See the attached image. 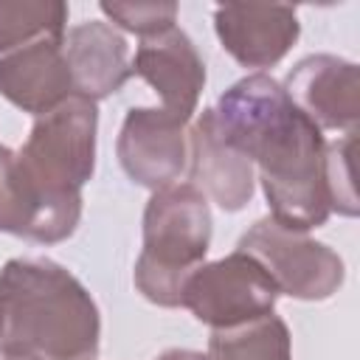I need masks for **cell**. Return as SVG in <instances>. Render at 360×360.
I'll return each mask as SVG.
<instances>
[{
	"mask_svg": "<svg viewBox=\"0 0 360 360\" xmlns=\"http://www.w3.org/2000/svg\"><path fill=\"white\" fill-rule=\"evenodd\" d=\"M239 250L250 253L276 281L278 292L298 301H326L343 284V259L323 242L301 231L278 225L273 217L253 222L239 239Z\"/></svg>",
	"mask_w": 360,
	"mask_h": 360,
	"instance_id": "obj_6",
	"label": "cell"
},
{
	"mask_svg": "<svg viewBox=\"0 0 360 360\" xmlns=\"http://www.w3.org/2000/svg\"><path fill=\"white\" fill-rule=\"evenodd\" d=\"M68 6L59 0H0V53H11L37 39H62Z\"/></svg>",
	"mask_w": 360,
	"mask_h": 360,
	"instance_id": "obj_16",
	"label": "cell"
},
{
	"mask_svg": "<svg viewBox=\"0 0 360 360\" xmlns=\"http://www.w3.org/2000/svg\"><path fill=\"white\" fill-rule=\"evenodd\" d=\"M129 73L155 87L163 112L186 124L191 121L205 87V65L186 31L172 25L163 34L141 39Z\"/></svg>",
	"mask_w": 360,
	"mask_h": 360,
	"instance_id": "obj_10",
	"label": "cell"
},
{
	"mask_svg": "<svg viewBox=\"0 0 360 360\" xmlns=\"http://www.w3.org/2000/svg\"><path fill=\"white\" fill-rule=\"evenodd\" d=\"M98 8L110 17V25L138 34L141 39L169 31L177 20V3H101Z\"/></svg>",
	"mask_w": 360,
	"mask_h": 360,
	"instance_id": "obj_17",
	"label": "cell"
},
{
	"mask_svg": "<svg viewBox=\"0 0 360 360\" xmlns=\"http://www.w3.org/2000/svg\"><path fill=\"white\" fill-rule=\"evenodd\" d=\"M214 31L239 65L262 70L287 56L301 34V25L292 6L225 3L214 8Z\"/></svg>",
	"mask_w": 360,
	"mask_h": 360,
	"instance_id": "obj_11",
	"label": "cell"
},
{
	"mask_svg": "<svg viewBox=\"0 0 360 360\" xmlns=\"http://www.w3.org/2000/svg\"><path fill=\"white\" fill-rule=\"evenodd\" d=\"M211 112L219 135L259 169L278 225L307 233L329 219L323 132L290 101L281 82L250 73L231 84Z\"/></svg>",
	"mask_w": 360,
	"mask_h": 360,
	"instance_id": "obj_1",
	"label": "cell"
},
{
	"mask_svg": "<svg viewBox=\"0 0 360 360\" xmlns=\"http://www.w3.org/2000/svg\"><path fill=\"white\" fill-rule=\"evenodd\" d=\"M155 360H208V357L202 352H194V349H166Z\"/></svg>",
	"mask_w": 360,
	"mask_h": 360,
	"instance_id": "obj_19",
	"label": "cell"
},
{
	"mask_svg": "<svg viewBox=\"0 0 360 360\" xmlns=\"http://www.w3.org/2000/svg\"><path fill=\"white\" fill-rule=\"evenodd\" d=\"M82 219V197L45 191L22 166L20 155L0 143V231L31 242L56 245Z\"/></svg>",
	"mask_w": 360,
	"mask_h": 360,
	"instance_id": "obj_7",
	"label": "cell"
},
{
	"mask_svg": "<svg viewBox=\"0 0 360 360\" xmlns=\"http://www.w3.org/2000/svg\"><path fill=\"white\" fill-rule=\"evenodd\" d=\"M191 186L214 200L222 211H242L253 197V163L233 149L217 129L211 107L202 110L188 129Z\"/></svg>",
	"mask_w": 360,
	"mask_h": 360,
	"instance_id": "obj_13",
	"label": "cell"
},
{
	"mask_svg": "<svg viewBox=\"0 0 360 360\" xmlns=\"http://www.w3.org/2000/svg\"><path fill=\"white\" fill-rule=\"evenodd\" d=\"M62 51L70 68L73 93L90 101H101L124 87L129 73V45L124 34L104 22L87 20L65 31Z\"/></svg>",
	"mask_w": 360,
	"mask_h": 360,
	"instance_id": "obj_14",
	"label": "cell"
},
{
	"mask_svg": "<svg viewBox=\"0 0 360 360\" xmlns=\"http://www.w3.org/2000/svg\"><path fill=\"white\" fill-rule=\"evenodd\" d=\"M290 101L318 127L354 132L360 118L357 65L332 53L304 56L284 79Z\"/></svg>",
	"mask_w": 360,
	"mask_h": 360,
	"instance_id": "obj_9",
	"label": "cell"
},
{
	"mask_svg": "<svg viewBox=\"0 0 360 360\" xmlns=\"http://www.w3.org/2000/svg\"><path fill=\"white\" fill-rule=\"evenodd\" d=\"M3 360H31V357H3Z\"/></svg>",
	"mask_w": 360,
	"mask_h": 360,
	"instance_id": "obj_21",
	"label": "cell"
},
{
	"mask_svg": "<svg viewBox=\"0 0 360 360\" xmlns=\"http://www.w3.org/2000/svg\"><path fill=\"white\" fill-rule=\"evenodd\" d=\"M278 295L281 292L270 273L250 253L233 250L231 256L200 264L183 281L180 307L219 332L273 315Z\"/></svg>",
	"mask_w": 360,
	"mask_h": 360,
	"instance_id": "obj_5",
	"label": "cell"
},
{
	"mask_svg": "<svg viewBox=\"0 0 360 360\" xmlns=\"http://www.w3.org/2000/svg\"><path fill=\"white\" fill-rule=\"evenodd\" d=\"M96 101L70 96L56 110L39 115L28 141L17 152L28 174L56 197H82V186L96 169Z\"/></svg>",
	"mask_w": 360,
	"mask_h": 360,
	"instance_id": "obj_4",
	"label": "cell"
},
{
	"mask_svg": "<svg viewBox=\"0 0 360 360\" xmlns=\"http://www.w3.org/2000/svg\"><path fill=\"white\" fill-rule=\"evenodd\" d=\"M3 329H6V307H3V295H0V338H3Z\"/></svg>",
	"mask_w": 360,
	"mask_h": 360,
	"instance_id": "obj_20",
	"label": "cell"
},
{
	"mask_svg": "<svg viewBox=\"0 0 360 360\" xmlns=\"http://www.w3.org/2000/svg\"><path fill=\"white\" fill-rule=\"evenodd\" d=\"M3 357L96 360L101 318L84 284L51 259H11L0 270Z\"/></svg>",
	"mask_w": 360,
	"mask_h": 360,
	"instance_id": "obj_2",
	"label": "cell"
},
{
	"mask_svg": "<svg viewBox=\"0 0 360 360\" xmlns=\"http://www.w3.org/2000/svg\"><path fill=\"white\" fill-rule=\"evenodd\" d=\"M208 360H292L290 329L278 315L219 329L208 340Z\"/></svg>",
	"mask_w": 360,
	"mask_h": 360,
	"instance_id": "obj_15",
	"label": "cell"
},
{
	"mask_svg": "<svg viewBox=\"0 0 360 360\" xmlns=\"http://www.w3.org/2000/svg\"><path fill=\"white\" fill-rule=\"evenodd\" d=\"M211 245V208L191 183L152 191L143 211V250L135 262L138 292L158 307H180L183 281Z\"/></svg>",
	"mask_w": 360,
	"mask_h": 360,
	"instance_id": "obj_3",
	"label": "cell"
},
{
	"mask_svg": "<svg viewBox=\"0 0 360 360\" xmlns=\"http://www.w3.org/2000/svg\"><path fill=\"white\" fill-rule=\"evenodd\" d=\"M354 132H346L343 141L326 143V188L332 211L343 217L357 214V194H354V166H352Z\"/></svg>",
	"mask_w": 360,
	"mask_h": 360,
	"instance_id": "obj_18",
	"label": "cell"
},
{
	"mask_svg": "<svg viewBox=\"0 0 360 360\" xmlns=\"http://www.w3.org/2000/svg\"><path fill=\"white\" fill-rule=\"evenodd\" d=\"M188 124L160 107H132L118 132V163L143 188L174 186L188 166Z\"/></svg>",
	"mask_w": 360,
	"mask_h": 360,
	"instance_id": "obj_8",
	"label": "cell"
},
{
	"mask_svg": "<svg viewBox=\"0 0 360 360\" xmlns=\"http://www.w3.org/2000/svg\"><path fill=\"white\" fill-rule=\"evenodd\" d=\"M0 96L37 118L76 96L62 39L45 37L0 56Z\"/></svg>",
	"mask_w": 360,
	"mask_h": 360,
	"instance_id": "obj_12",
	"label": "cell"
}]
</instances>
